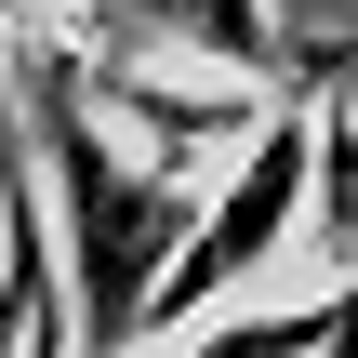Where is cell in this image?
I'll use <instances>...</instances> for the list:
<instances>
[{"mask_svg":"<svg viewBox=\"0 0 358 358\" xmlns=\"http://www.w3.org/2000/svg\"><path fill=\"white\" fill-rule=\"evenodd\" d=\"M40 213H53V252H66V279H80L93 358H133L159 279H173V252H186L199 226H186V173H173V159H133L120 120H93L80 53H40Z\"/></svg>","mask_w":358,"mask_h":358,"instance_id":"1","label":"cell"},{"mask_svg":"<svg viewBox=\"0 0 358 358\" xmlns=\"http://www.w3.org/2000/svg\"><path fill=\"white\" fill-rule=\"evenodd\" d=\"M306 199H319V120H266L252 146H239V173H226V199H213V239H186L173 252V279H159V306H146V345L159 332H186L199 306H226L292 226H306Z\"/></svg>","mask_w":358,"mask_h":358,"instance_id":"2","label":"cell"},{"mask_svg":"<svg viewBox=\"0 0 358 358\" xmlns=\"http://www.w3.org/2000/svg\"><path fill=\"white\" fill-rule=\"evenodd\" d=\"M120 13H133V27H159L173 53H213V66H239V80L279 53V40H266V0H120Z\"/></svg>","mask_w":358,"mask_h":358,"instance_id":"3","label":"cell"}]
</instances>
